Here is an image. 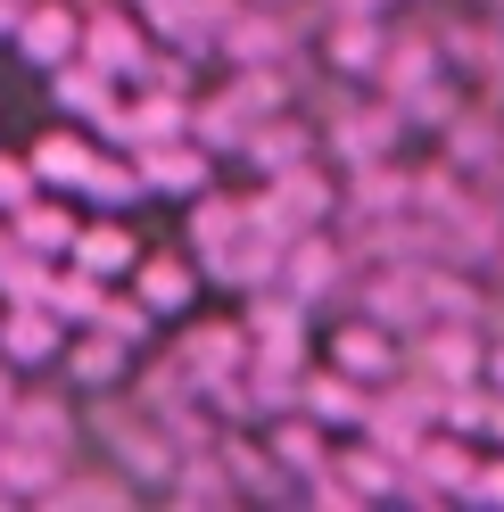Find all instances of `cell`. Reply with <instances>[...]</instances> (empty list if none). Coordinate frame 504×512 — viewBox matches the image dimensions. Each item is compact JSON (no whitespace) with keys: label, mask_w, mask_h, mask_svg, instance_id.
I'll use <instances>...</instances> for the list:
<instances>
[{"label":"cell","mask_w":504,"mask_h":512,"mask_svg":"<svg viewBox=\"0 0 504 512\" xmlns=\"http://www.w3.org/2000/svg\"><path fill=\"white\" fill-rule=\"evenodd\" d=\"M248 372V323H207V331H182V380H207V389H224V380Z\"/></svg>","instance_id":"6da1fadb"},{"label":"cell","mask_w":504,"mask_h":512,"mask_svg":"<svg viewBox=\"0 0 504 512\" xmlns=\"http://www.w3.org/2000/svg\"><path fill=\"white\" fill-rule=\"evenodd\" d=\"M17 50L34 58V67H67V58H83V25L67 0H34V9L17 17Z\"/></svg>","instance_id":"7a4b0ae2"},{"label":"cell","mask_w":504,"mask_h":512,"mask_svg":"<svg viewBox=\"0 0 504 512\" xmlns=\"http://www.w3.org/2000/svg\"><path fill=\"white\" fill-rule=\"evenodd\" d=\"M141 182L149 190H166V199H199V190H207V149L199 141H149L141 149Z\"/></svg>","instance_id":"3957f363"},{"label":"cell","mask_w":504,"mask_h":512,"mask_svg":"<svg viewBox=\"0 0 504 512\" xmlns=\"http://www.w3.org/2000/svg\"><path fill=\"white\" fill-rule=\"evenodd\" d=\"M83 58H91V67H108V75H149L133 17H91V25H83Z\"/></svg>","instance_id":"277c9868"},{"label":"cell","mask_w":504,"mask_h":512,"mask_svg":"<svg viewBox=\"0 0 504 512\" xmlns=\"http://www.w3.org/2000/svg\"><path fill=\"white\" fill-rule=\"evenodd\" d=\"M306 347V314L290 298H265L257 314H248V356H273V364H298Z\"/></svg>","instance_id":"5b68a950"},{"label":"cell","mask_w":504,"mask_h":512,"mask_svg":"<svg viewBox=\"0 0 504 512\" xmlns=\"http://www.w3.org/2000/svg\"><path fill=\"white\" fill-rule=\"evenodd\" d=\"M199 298V265L191 256H141V306L149 314H182Z\"/></svg>","instance_id":"8992f818"},{"label":"cell","mask_w":504,"mask_h":512,"mask_svg":"<svg viewBox=\"0 0 504 512\" xmlns=\"http://www.w3.org/2000/svg\"><path fill=\"white\" fill-rule=\"evenodd\" d=\"M298 405L314 413V422H364V413H372V397L356 389V372H306V389H298Z\"/></svg>","instance_id":"52a82bcc"},{"label":"cell","mask_w":504,"mask_h":512,"mask_svg":"<svg viewBox=\"0 0 504 512\" xmlns=\"http://www.w3.org/2000/svg\"><path fill=\"white\" fill-rule=\"evenodd\" d=\"M0 356H9V364L58 356V323H50L42 306H0Z\"/></svg>","instance_id":"ba28073f"},{"label":"cell","mask_w":504,"mask_h":512,"mask_svg":"<svg viewBox=\"0 0 504 512\" xmlns=\"http://www.w3.org/2000/svg\"><path fill=\"white\" fill-rule=\"evenodd\" d=\"M331 364H339V372H356V380H389V372H397V347H389L381 323H356V331H339Z\"/></svg>","instance_id":"9c48e42d"},{"label":"cell","mask_w":504,"mask_h":512,"mask_svg":"<svg viewBox=\"0 0 504 512\" xmlns=\"http://www.w3.org/2000/svg\"><path fill=\"white\" fill-rule=\"evenodd\" d=\"M75 265L83 273H124V265H141V240L124 232V223H83L75 232Z\"/></svg>","instance_id":"30bf717a"},{"label":"cell","mask_w":504,"mask_h":512,"mask_svg":"<svg viewBox=\"0 0 504 512\" xmlns=\"http://www.w3.org/2000/svg\"><path fill=\"white\" fill-rule=\"evenodd\" d=\"M182 124H191V116H182V100H133L124 116H108V133L133 141V149H149V141H174Z\"/></svg>","instance_id":"8fae6325"},{"label":"cell","mask_w":504,"mask_h":512,"mask_svg":"<svg viewBox=\"0 0 504 512\" xmlns=\"http://www.w3.org/2000/svg\"><path fill=\"white\" fill-rule=\"evenodd\" d=\"M281 273H290V290H331L339 281V256H331V240H314V232H298L290 248H281Z\"/></svg>","instance_id":"7c38bea8"},{"label":"cell","mask_w":504,"mask_h":512,"mask_svg":"<svg viewBox=\"0 0 504 512\" xmlns=\"http://www.w3.org/2000/svg\"><path fill=\"white\" fill-rule=\"evenodd\" d=\"M17 240L42 248V256H58V248H75V215L58 207V199H25L17 207Z\"/></svg>","instance_id":"4fadbf2b"},{"label":"cell","mask_w":504,"mask_h":512,"mask_svg":"<svg viewBox=\"0 0 504 512\" xmlns=\"http://www.w3.org/2000/svg\"><path fill=\"white\" fill-rule=\"evenodd\" d=\"M91 157H100L91 141H75V133H50V141L34 149V174H42V182H58V190H83V174H91Z\"/></svg>","instance_id":"5bb4252c"},{"label":"cell","mask_w":504,"mask_h":512,"mask_svg":"<svg viewBox=\"0 0 504 512\" xmlns=\"http://www.w3.org/2000/svg\"><path fill=\"white\" fill-rule=\"evenodd\" d=\"M83 190H91V199H100V207H133L141 199V157H91V174H83Z\"/></svg>","instance_id":"9a60e30c"},{"label":"cell","mask_w":504,"mask_h":512,"mask_svg":"<svg viewBox=\"0 0 504 512\" xmlns=\"http://www.w3.org/2000/svg\"><path fill=\"white\" fill-rule=\"evenodd\" d=\"M422 364H430V372H438V380H447V389H455V380H471V372H480V347H471L463 331H430Z\"/></svg>","instance_id":"2e32d148"},{"label":"cell","mask_w":504,"mask_h":512,"mask_svg":"<svg viewBox=\"0 0 504 512\" xmlns=\"http://www.w3.org/2000/svg\"><path fill=\"white\" fill-rule=\"evenodd\" d=\"M273 199H281V207H290V215L306 223V215H331V182L314 174V166H290V174H281V190H273Z\"/></svg>","instance_id":"e0dca14e"},{"label":"cell","mask_w":504,"mask_h":512,"mask_svg":"<svg viewBox=\"0 0 504 512\" xmlns=\"http://www.w3.org/2000/svg\"><path fill=\"white\" fill-rule=\"evenodd\" d=\"M75 372H83V389H108V380L124 372V339H116V331L83 339V347H75Z\"/></svg>","instance_id":"ac0fdd59"},{"label":"cell","mask_w":504,"mask_h":512,"mask_svg":"<svg viewBox=\"0 0 504 512\" xmlns=\"http://www.w3.org/2000/svg\"><path fill=\"white\" fill-rule=\"evenodd\" d=\"M91 331H116L124 347H133V339H149V306L141 298H108L100 314H91Z\"/></svg>","instance_id":"d6986e66"},{"label":"cell","mask_w":504,"mask_h":512,"mask_svg":"<svg viewBox=\"0 0 504 512\" xmlns=\"http://www.w3.org/2000/svg\"><path fill=\"white\" fill-rule=\"evenodd\" d=\"M25 199H34V166H17V157H0V207H25Z\"/></svg>","instance_id":"ffe728a7"},{"label":"cell","mask_w":504,"mask_h":512,"mask_svg":"<svg viewBox=\"0 0 504 512\" xmlns=\"http://www.w3.org/2000/svg\"><path fill=\"white\" fill-rule=\"evenodd\" d=\"M281 455H290V463H323V422H290V430H281Z\"/></svg>","instance_id":"44dd1931"},{"label":"cell","mask_w":504,"mask_h":512,"mask_svg":"<svg viewBox=\"0 0 504 512\" xmlns=\"http://www.w3.org/2000/svg\"><path fill=\"white\" fill-rule=\"evenodd\" d=\"M348 479H356V488H397V463H372V455H348Z\"/></svg>","instance_id":"7402d4cb"},{"label":"cell","mask_w":504,"mask_h":512,"mask_svg":"<svg viewBox=\"0 0 504 512\" xmlns=\"http://www.w3.org/2000/svg\"><path fill=\"white\" fill-rule=\"evenodd\" d=\"M471 496H504V463H488L480 479H471Z\"/></svg>","instance_id":"603a6c76"},{"label":"cell","mask_w":504,"mask_h":512,"mask_svg":"<svg viewBox=\"0 0 504 512\" xmlns=\"http://www.w3.org/2000/svg\"><path fill=\"white\" fill-rule=\"evenodd\" d=\"M34 9V0H0V34H17V17Z\"/></svg>","instance_id":"cb8c5ba5"},{"label":"cell","mask_w":504,"mask_h":512,"mask_svg":"<svg viewBox=\"0 0 504 512\" xmlns=\"http://www.w3.org/2000/svg\"><path fill=\"white\" fill-rule=\"evenodd\" d=\"M9 380H17V372H9V356H0V422H9V405H17V389H9Z\"/></svg>","instance_id":"d4e9b609"},{"label":"cell","mask_w":504,"mask_h":512,"mask_svg":"<svg viewBox=\"0 0 504 512\" xmlns=\"http://www.w3.org/2000/svg\"><path fill=\"white\" fill-rule=\"evenodd\" d=\"M9 248H17V223H0V256H9Z\"/></svg>","instance_id":"484cf974"},{"label":"cell","mask_w":504,"mask_h":512,"mask_svg":"<svg viewBox=\"0 0 504 512\" xmlns=\"http://www.w3.org/2000/svg\"><path fill=\"white\" fill-rule=\"evenodd\" d=\"M488 372H496V397H504V356H496V364H488Z\"/></svg>","instance_id":"4316f807"}]
</instances>
